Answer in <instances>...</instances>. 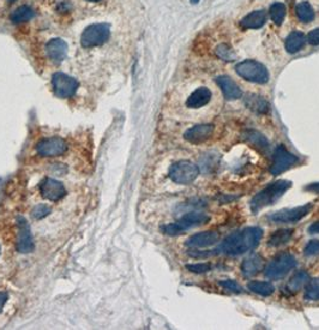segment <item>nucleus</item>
Masks as SVG:
<instances>
[{
  "label": "nucleus",
  "instance_id": "nucleus-38",
  "mask_svg": "<svg viewBox=\"0 0 319 330\" xmlns=\"http://www.w3.org/2000/svg\"><path fill=\"white\" fill-rule=\"evenodd\" d=\"M306 190L311 191V192H314V194H319V183H314V184L307 185Z\"/></svg>",
  "mask_w": 319,
  "mask_h": 330
},
{
  "label": "nucleus",
  "instance_id": "nucleus-27",
  "mask_svg": "<svg viewBox=\"0 0 319 330\" xmlns=\"http://www.w3.org/2000/svg\"><path fill=\"white\" fill-rule=\"evenodd\" d=\"M34 17V11L29 6L22 5L19 8H17L15 11L12 12L11 19L13 23H24L30 20Z\"/></svg>",
  "mask_w": 319,
  "mask_h": 330
},
{
  "label": "nucleus",
  "instance_id": "nucleus-33",
  "mask_svg": "<svg viewBox=\"0 0 319 330\" xmlns=\"http://www.w3.org/2000/svg\"><path fill=\"white\" fill-rule=\"evenodd\" d=\"M187 269L192 273L196 274H202V273H207V271L211 270V264L210 263H199V264H189L186 267Z\"/></svg>",
  "mask_w": 319,
  "mask_h": 330
},
{
  "label": "nucleus",
  "instance_id": "nucleus-23",
  "mask_svg": "<svg viewBox=\"0 0 319 330\" xmlns=\"http://www.w3.org/2000/svg\"><path fill=\"white\" fill-rule=\"evenodd\" d=\"M293 235L292 229H279V231L274 232L269 237L268 245L271 247H279L283 244L288 243L290 238Z\"/></svg>",
  "mask_w": 319,
  "mask_h": 330
},
{
  "label": "nucleus",
  "instance_id": "nucleus-15",
  "mask_svg": "<svg viewBox=\"0 0 319 330\" xmlns=\"http://www.w3.org/2000/svg\"><path fill=\"white\" fill-rule=\"evenodd\" d=\"M18 243H17V250L20 253H28L34 251V240L31 235L29 225L22 218L18 219Z\"/></svg>",
  "mask_w": 319,
  "mask_h": 330
},
{
  "label": "nucleus",
  "instance_id": "nucleus-32",
  "mask_svg": "<svg viewBox=\"0 0 319 330\" xmlns=\"http://www.w3.org/2000/svg\"><path fill=\"white\" fill-rule=\"evenodd\" d=\"M48 214H50V208H48L46 204H39L37 207L34 208L33 213H31L33 218L36 219V220H41V219L46 218Z\"/></svg>",
  "mask_w": 319,
  "mask_h": 330
},
{
  "label": "nucleus",
  "instance_id": "nucleus-22",
  "mask_svg": "<svg viewBox=\"0 0 319 330\" xmlns=\"http://www.w3.org/2000/svg\"><path fill=\"white\" fill-rule=\"evenodd\" d=\"M310 281V275L306 271H298L294 276L290 278L288 285H287V290L290 293H297Z\"/></svg>",
  "mask_w": 319,
  "mask_h": 330
},
{
  "label": "nucleus",
  "instance_id": "nucleus-8",
  "mask_svg": "<svg viewBox=\"0 0 319 330\" xmlns=\"http://www.w3.org/2000/svg\"><path fill=\"white\" fill-rule=\"evenodd\" d=\"M297 266L295 257L290 253H282L272 260L265 268V276L270 280H280Z\"/></svg>",
  "mask_w": 319,
  "mask_h": 330
},
{
  "label": "nucleus",
  "instance_id": "nucleus-2",
  "mask_svg": "<svg viewBox=\"0 0 319 330\" xmlns=\"http://www.w3.org/2000/svg\"><path fill=\"white\" fill-rule=\"evenodd\" d=\"M292 186V183L288 180H279L270 184L269 186L259 191L251 201V210L252 213H258L261 209L271 205L277 199L282 197V195Z\"/></svg>",
  "mask_w": 319,
  "mask_h": 330
},
{
  "label": "nucleus",
  "instance_id": "nucleus-37",
  "mask_svg": "<svg viewBox=\"0 0 319 330\" xmlns=\"http://www.w3.org/2000/svg\"><path fill=\"white\" fill-rule=\"evenodd\" d=\"M308 232H310L311 234H318L319 233V221L312 223V225L310 226V228H308Z\"/></svg>",
  "mask_w": 319,
  "mask_h": 330
},
{
  "label": "nucleus",
  "instance_id": "nucleus-17",
  "mask_svg": "<svg viewBox=\"0 0 319 330\" xmlns=\"http://www.w3.org/2000/svg\"><path fill=\"white\" fill-rule=\"evenodd\" d=\"M47 56L55 64L61 63L66 58L67 44L61 39H52L46 47Z\"/></svg>",
  "mask_w": 319,
  "mask_h": 330
},
{
  "label": "nucleus",
  "instance_id": "nucleus-21",
  "mask_svg": "<svg viewBox=\"0 0 319 330\" xmlns=\"http://www.w3.org/2000/svg\"><path fill=\"white\" fill-rule=\"evenodd\" d=\"M305 42H306V37H305L303 33L293 32L288 37H287V40H286L287 52H289V53L299 52L301 48L304 47Z\"/></svg>",
  "mask_w": 319,
  "mask_h": 330
},
{
  "label": "nucleus",
  "instance_id": "nucleus-6",
  "mask_svg": "<svg viewBox=\"0 0 319 330\" xmlns=\"http://www.w3.org/2000/svg\"><path fill=\"white\" fill-rule=\"evenodd\" d=\"M199 168L196 163L187 160H181L173 163L169 168L168 175L173 183L179 185H189L197 179Z\"/></svg>",
  "mask_w": 319,
  "mask_h": 330
},
{
  "label": "nucleus",
  "instance_id": "nucleus-28",
  "mask_svg": "<svg viewBox=\"0 0 319 330\" xmlns=\"http://www.w3.org/2000/svg\"><path fill=\"white\" fill-rule=\"evenodd\" d=\"M270 18L277 26H281L286 16V6L282 3H275L270 6Z\"/></svg>",
  "mask_w": 319,
  "mask_h": 330
},
{
  "label": "nucleus",
  "instance_id": "nucleus-16",
  "mask_svg": "<svg viewBox=\"0 0 319 330\" xmlns=\"http://www.w3.org/2000/svg\"><path fill=\"white\" fill-rule=\"evenodd\" d=\"M220 240V234L217 232L208 231L197 233V234L192 235L186 242V246L191 247V249H199V247H208L216 244Z\"/></svg>",
  "mask_w": 319,
  "mask_h": 330
},
{
  "label": "nucleus",
  "instance_id": "nucleus-19",
  "mask_svg": "<svg viewBox=\"0 0 319 330\" xmlns=\"http://www.w3.org/2000/svg\"><path fill=\"white\" fill-rule=\"evenodd\" d=\"M263 266H264V263H263L262 257L259 255H252L242 262L241 270L245 276L252 277L258 273H261Z\"/></svg>",
  "mask_w": 319,
  "mask_h": 330
},
{
  "label": "nucleus",
  "instance_id": "nucleus-7",
  "mask_svg": "<svg viewBox=\"0 0 319 330\" xmlns=\"http://www.w3.org/2000/svg\"><path fill=\"white\" fill-rule=\"evenodd\" d=\"M110 36V28L106 23L92 24L82 34L81 42L84 48L99 47L107 42Z\"/></svg>",
  "mask_w": 319,
  "mask_h": 330
},
{
  "label": "nucleus",
  "instance_id": "nucleus-30",
  "mask_svg": "<svg viewBox=\"0 0 319 330\" xmlns=\"http://www.w3.org/2000/svg\"><path fill=\"white\" fill-rule=\"evenodd\" d=\"M246 138H247L249 142H251L253 146L261 148L262 150H265L268 149L269 147V143L266 138L261 133L257 132V131H247L246 132Z\"/></svg>",
  "mask_w": 319,
  "mask_h": 330
},
{
  "label": "nucleus",
  "instance_id": "nucleus-35",
  "mask_svg": "<svg viewBox=\"0 0 319 330\" xmlns=\"http://www.w3.org/2000/svg\"><path fill=\"white\" fill-rule=\"evenodd\" d=\"M221 286L224 288V290L230 291V292H233V293H241L242 292V288L238 282H235L233 280H226V281H222L221 282Z\"/></svg>",
  "mask_w": 319,
  "mask_h": 330
},
{
  "label": "nucleus",
  "instance_id": "nucleus-31",
  "mask_svg": "<svg viewBox=\"0 0 319 330\" xmlns=\"http://www.w3.org/2000/svg\"><path fill=\"white\" fill-rule=\"evenodd\" d=\"M216 56L226 61H232L234 60L235 58L233 51H232L227 44H220V46L216 48Z\"/></svg>",
  "mask_w": 319,
  "mask_h": 330
},
{
  "label": "nucleus",
  "instance_id": "nucleus-11",
  "mask_svg": "<svg viewBox=\"0 0 319 330\" xmlns=\"http://www.w3.org/2000/svg\"><path fill=\"white\" fill-rule=\"evenodd\" d=\"M67 143L61 137H50V138L42 139L37 143L36 151L40 156L43 157H55L61 156L66 153Z\"/></svg>",
  "mask_w": 319,
  "mask_h": 330
},
{
  "label": "nucleus",
  "instance_id": "nucleus-26",
  "mask_svg": "<svg viewBox=\"0 0 319 330\" xmlns=\"http://www.w3.org/2000/svg\"><path fill=\"white\" fill-rule=\"evenodd\" d=\"M245 102H246V106L255 112L266 113L269 111L268 102H266L264 99H262L261 96L249 95V96H247V98H246Z\"/></svg>",
  "mask_w": 319,
  "mask_h": 330
},
{
  "label": "nucleus",
  "instance_id": "nucleus-42",
  "mask_svg": "<svg viewBox=\"0 0 319 330\" xmlns=\"http://www.w3.org/2000/svg\"><path fill=\"white\" fill-rule=\"evenodd\" d=\"M198 2H199V0H191V3H192V4H197Z\"/></svg>",
  "mask_w": 319,
  "mask_h": 330
},
{
  "label": "nucleus",
  "instance_id": "nucleus-14",
  "mask_svg": "<svg viewBox=\"0 0 319 330\" xmlns=\"http://www.w3.org/2000/svg\"><path fill=\"white\" fill-rule=\"evenodd\" d=\"M214 133L213 124H198L184 133V138L192 144H200L209 139Z\"/></svg>",
  "mask_w": 319,
  "mask_h": 330
},
{
  "label": "nucleus",
  "instance_id": "nucleus-36",
  "mask_svg": "<svg viewBox=\"0 0 319 330\" xmlns=\"http://www.w3.org/2000/svg\"><path fill=\"white\" fill-rule=\"evenodd\" d=\"M307 41H308V43L312 44V46H318L319 44V28L313 29L310 34H308Z\"/></svg>",
  "mask_w": 319,
  "mask_h": 330
},
{
  "label": "nucleus",
  "instance_id": "nucleus-9",
  "mask_svg": "<svg viewBox=\"0 0 319 330\" xmlns=\"http://www.w3.org/2000/svg\"><path fill=\"white\" fill-rule=\"evenodd\" d=\"M298 162H299V157L287 150V148L284 146H279L274 151L270 173L272 175H279L283 173V172L288 171L289 168H292Z\"/></svg>",
  "mask_w": 319,
  "mask_h": 330
},
{
  "label": "nucleus",
  "instance_id": "nucleus-1",
  "mask_svg": "<svg viewBox=\"0 0 319 330\" xmlns=\"http://www.w3.org/2000/svg\"><path fill=\"white\" fill-rule=\"evenodd\" d=\"M263 237V229L259 227H247L241 231L235 232L228 235L221 245L218 246L220 253L228 256H238L248 252L255 249L261 242Z\"/></svg>",
  "mask_w": 319,
  "mask_h": 330
},
{
  "label": "nucleus",
  "instance_id": "nucleus-3",
  "mask_svg": "<svg viewBox=\"0 0 319 330\" xmlns=\"http://www.w3.org/2000/svg\"><path fill=\"white\" fill-rule=\"evenodd\" d=\"M210 221V216L207 215L206 213H199V211H190L181 216L178 221L168 223L164 227V232L166 234L169 235H178L181 234L187 229L192 228V227H197L203 225V223H207Z\"/></svg>",
  "mask_w": 319,
  "mask_h": 330
},
{
  "label": "nucleus",
  "instance_id": "nucleus-41",
  "mask_svg": "<svg viewBox=\"0 0 319 330\" xmlns=\"http://www.w3.org/2000/svg\"><path fill=\"white\" fill-rule=\"evenodd\" d=\"M86 2H90V3H98V2H101V0H86Z\"/></svg>",
  "mask_w": 319,
  "mask_h": 330
},
{
  "label": "nucleus",
  "instance_id": "nucleus-25",
  "mask_svg": "<svg viewBox=\"0 0 319 330\" xmlns=\"http://www.w3.org/2000/svg\"><path fill=\"white\" fill-rule=\"evenodd\" d=\"M295 13L301 22L304 23H310L314 19V11L310 5V3L307 2H301L297 5L295 8Z\"/></svg>",
  "mask_w": 319,
  "mask_h": 330
},
{
  "label": "nucleus",
  "instance_id": "nucleus-29",
  "mask_svg": "<svg viewBox=\"0 0 319 330\" xmlns=\"http://www.w3.org/2000/svg\"><path fill=\"white\" fill-rule=\"evenodd\" d=\"M304 298L306 300L317 301L319 300V278H314L307 282L306 290H305Z\"/></svg>",
  "mask_w": 319,
  "mask_h": 330
},
{
  "label": "nucleus",
  "instance_id": "nucleus-24",
  "mask_svg": "<svg viewBox=\"0 0 319 330\" xmlns=\"http://www.w3.org/2000/svg\"><path fill=\"white\" fill-rule=\"evenodd\" d=\"M247 287L253 293L263 295V297H269L275 291L272 285L270 282H265V281H252V282H248Z\"/></svg>",
  "mask_w": 319,
  "mask_h": 330
},
{
  "label": "nucleus",
  "instance_id": "nucleus-34",
  "mask_svg": "<svg viewBox=\"0 0 319 330\" xmlns=\"http://www.w3.org/2000/svg\"><path fill=\"white\" fill-rule=\"evenodd\" d=\"M305 255L307 257L319 255V240H311L305 247Z\"/></svg>",
  "mask_w": 319,
  "mask_h": 330
},
{
  "label": "nucleus",
  "instance_id": "nucleus-18",
  "mask_svg": "<svg viewBox=\"0 0 319 330\" xmlns=\"http://www.w3.org/2000/svg\"><path fill=\"white\" fill-rule=\"evenodd\" d=\"M216 83L218 84V87H220L224 98L227 100H235L241 98L242 92L240 88H239V85L231 77H228V76H220V77H217Z\"/></svg>",
  "mask_w": 319,
  "mask_h": 330
},
{
  "label": "nucleus",
  "instance_id": "nucleus-10",
  "mask_svg": "<svg viewBox=\"0 0 319 330\" xmlns=\"http://www.w3.org/2000/svg\"><path fill=\"white\" fill-rule=\"evenodd\" d=\"M52 87L55 95L61 99H66L76 94L78 89V82L71 76L58 72L52 78Z\"/></svg>",
  "mask_w": 319,
  "mask_h": 330
},
{
  "label": "nucleus",
  "instance_id": "nucleus-40",
  "mask_svg": "<svg viewBox=\"0 0 319 330\" xmlns=\"http://www.w3.org/2000/svg\"><path fill=\"white\" fill-rule=\"evenodd\" d=\"M199 251L198 250H191L190 251V255L191 256H192V257H199L200 255H199ZM209 255H211V253L210 252H204V253H202V256H209Z\"/></svg>",
  "mask_w": 319,
  "mask_h": 330
},
{
  "label": "nucleus",
  "instance_id": "nucleus-13",
  "mask_svg": "<svg viewBox=\"0 0 319 330\" xmlns=\"http://www.w3.org/2000/svg\"><path fill=\"white\" fill-rule=\"evenodd\" d=\"M40 194L47 201L57 202L66 195V190H65L64 184L60 181L47 178L40 185Z\"/></svg>",
  "mask_w": 319,
  "mask_h": 330
},
{
  "label": "nucleus",
  "instance_id": "nucleus-39",
  "mask_svg": "<svg viewBox=\"0 0 319 330\" xmlns=\"http://www.w3.org/2000/svg\"><path fill=\"white\" fill-rule=\"evenodd\" d=\"M6 300H8V294L4 293V292H0V311L4 308Z\"/></svg>",
  "mask_w": 319,
  "mask_h": 330
},
{
  "label": "nucleus",
  "instance_id": "nucleus-5",
  "mask_svg": "<svg viewBox=\"0 0 319 330\" xmlns=\"http://www.w3.org/2000/svg\"><path fill=\"white\" fill-rule=\"evenodd\" d=\"M235 71L240 77L252 83L264 84L269 81L268 68L256 60L241 61L235 66Z\"/></svg>",
  "mask_w": 319,
  "mask_h": 330
},
{
  "label": "nucleus",
  "instance_id": "nucleus-20",
  "mask_svg": "<svg viewBox=\"0 0 319 330\" xmlns=\"http://www.w3.org/2000/svg\"><path fill=\"white\" fill-rule=\"evenodd\" d=\"M265 12L263 10H257V11L248 13L247 16L242 18L241 27L244 29H258L265 23Z\"/></svg>",
  "mask_w": 319,
  "mask_h": 330
},
{
  "label": "nucleus",
  "instance_id": "nucleus-4",
  "mask_svg": "<svg viewBox=\"0 0 319 330\" xmlns=\"http://www.w3.org/2000/svg\"><path fill=\"white\" fill-rule=\"evenodd\" d=\"M214 99L213 89L208 85H198V87L190 91L185 100V108L187 112L202 113L204 108H208L211 105Z\"/></svg>",
  "mask_w": 319,
  "mask_h": 330
},
{
  "label": "nucleus",
  "instance_id": "nucleus-12",
  "mask_svg": "<svg viewBox=\"0 0 319 330\" xmlns=\"http://www.w3.org/2000/svg\"><path fill=\"white\" fill-rule=\"evenodd\" d=\"M312 204H305L303 207H297L292 209H282V210L272 213L268 216L270 221L276 223H294L304 219L311 211Z\"/></svg>",
  "mask_w": 319,
  "mask_h": 330
}]
</instances>
